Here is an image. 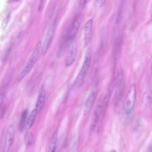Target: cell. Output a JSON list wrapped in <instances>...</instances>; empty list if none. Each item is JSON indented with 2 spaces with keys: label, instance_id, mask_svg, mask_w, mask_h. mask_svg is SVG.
<instances>
[{
  "label": "cell",
  "instance_id": "1",
  "mask_svg": "<svg viewBox=\"0 0 152 152\" xmlns=\"http://www.w3.org/2000/svg\"><path fill=\"white\" fill-rule=\"evenodd\" d=\"M82 20L81 15L77 16L63 37L59 49L58 53L63 54L68 45L74 39Z\"/></svg>",
  "mask_w": 152,
  "mask_h": 152
},
{
  "label": "cell",
  "instance_id": "2",
  "mask_svg": "<svg viewBox=\"0 0 152 152\" xmlns=\"http://www.w3.org/2000/svg\"><path fill=\"white\" fill-rule=\"evenodd\" d=\"M136 96V86L134 85H132L130 87L128 92L125 100L124 105L125 119L127 123L130 121L132 117Z\"/></svg>",
  "mask_w": 152,
  "mask_h": 152
},
{
  "label": "cell",
  "instance_id": "3",
  "mask_svg": "<svg viewBox=\"0 0 152 152\" xmlns=\"http://www.w3.org/2000/svg\"><path fill=\"white\" fill-rule=\"evenodd\" d=\"M91 56L90 50L88 49L86 53L85 59L82 66L74 83L73 88L75 91L80 88L84 83L90 65Z\"/></svg>",
  "mask_w": 152,
  "mask_h": 152
},
{
  "label": "cell",
  "instance_id": "4",
  "mask_svg": "<svg viewBox=\"0 0 152 152\" xmlns=\"http://www.w3.org/2000/svg\"><path fill=\"white\" fill-rule=\"evenodd\" d=\"M41 43L39 41L36 45L34 50L29 58L23 69L19 74L18 80H22L31 71L38 57L41 50Z\"/></svg>",
  "mask_w": 152,
  "mask_h": 152
},
{
  "label": "cell",
  "instance_id": "5",
  "mask_svg": "<svg viewBox=\"0 0 152 152\" xmlns=\"http://www.w3.org/2000/svg\"><path fill=\"white\" fill-rule=\"evenodd\" d=\"M69 46L65 61V65L66 67L71 65L74 62L77 55V45L74 39Z\"/></svg>",
  "mask_w": 152,
  "mask_h": 152
},
{
  "label": "cell",
  "instance_id": "6",
  "mask_svg": "<svg viewBox=\"0 0 152 152\" xmlns=\"http://www.w3.org/2000/svg\"><path fill=\"white\" fill-rule=\"evenodd\" d=\"M125 83L124 76L122 71L120 72L118 75L117 88L116 94L115 105L117 106L123 95Z\"/></svg>",
  "mask_w": 152,
  "mask_h": 152
},
{
  "label": "cell",
  "instance_id": "7",
  "mask_svg": "<svg viewBox=\"0 0 152 152\" xmlns=\"http://www.w3.org/2000/svg\"><path fill=\"white\" fill-rule=\"evenodd\" d=\"M98 88V84L96 83L86 102L83 112L85 116L88 114L95 102L97 93Z\"/></svg>",
  "mask_w": 152,
  "mask_h": 152
},
{
  "label": "cell",
  "instance_id": "8",
  "mask_svg": "<svg viewBox=\"0 0 152 152\" xmlns=\"http://www.w3.org/2000/svg\"><path fill=\"white\" fill-rule=\"evenodd\" d=\"M15 128L12 125L8 127L6 132L3 151L8 152L12 145L15 133Z\"/></svg>",
  "mask_w": 152,
  "mask_h": 152
},
{
  "label": "cell",
  "instance_id": "9",
  "mask_svg": "<svg viewBox=\"0 0 152 152\" xmlns=\"http://www.w3.org/2000/svg\"><path fill=\"white\" fill-rule=\"evenodd\" d=\"M56 18L53 21L47 34L42 48L41 55H45L48 49L52 39L56 22Z\"/></svg>",
  "mask_w": 152,
  "mask_h": 152
},
{
  "label": "cell",
  "instance_id": "10",
  "mask_svg": "<svg viewBox=\"0 0 152 152\" xmlns=\"http://www.w3.org/2000/svg\"><path fill=\"white\" fill-rule=\"evenodd\" d=\"M102 104L99 102L97 106L95 111L94 119L90 125L89 130V135H91L94 132L95 129L101 117L102 111Z\"/></svg>",
  "mask_w": 152,
  "mask_h": 152
},
{
  "label": "cell",
  "instance_id": "11",
  "mask_svg": "<svg viewBox=\"0 0 152 152\" xmlns=\"http://www.w3.org/2000/svg\"><path fill=\"white\" fill-rule=\"evenodd\" d=\"M45 99V93L44 87L42 86L40 88L36 105V110L39 113L43 108Z\"/></svg>",
  "mask_w": 152,
  "mask_h": 152
},
{
  "label": "cell",
  "instance_id": "12",
  "mask_svg": "<svg viewBox=\"0 0 152 152\" xmlns=\"http://www.w3.org/2000/svg\"><path fill=\"white\" fill-rule=\"evenodd\" d=\"M92 20L90 19L85 24L84 26V40L85 44L89 42L91 36Z\"/></svg>",
  "mask_w": 152,
  "mask_h": 152
},
{
  "label": "cell",
  "instance_id": "13",
  "mask_svg": "<svg viewBox=\"0 0 152 152\" xmlns=\"http://www.w3.org/2000/svg\"><path fill=\"white\" fill-rule=\"evenodd\" d=\"M28 111L25 109L22 112L20 122L19 124V129L21 132H23L25 127L26 124V119Z\"/></svg>",
  "mask_w": 152,
  "mask_h": 152
},
{
  "label": "cell",
  "instance_id": "14",
  "mask_svg": "<svg viewBox=\"0 0 152 152\" xmlns=\"http://www.w3.org/2000/svg\"><path fill=\"white\" fill-rule=\"evenodd\" d=\"M58 140V132L55 131L51 137L48 146V151L54 152L56 150Z\"/></svg>",
  "mask_w": 152,
  "mask_h": 152
},
{
  "label": "cell",
  "instance_id": "15",
  "mask_svg": "<svg viewBox=\"0 0 152 152\" xmlns=\"http://www.w3.org/2000/svg\"><path fill=\"white\" fill-rule=\"evenodd\" d=\"M37 113L36 109H34L31 113L26 123V127L27 129L31 128L33 125Z\"/></svg>",
  "mask_w": 152,
  "mask_h": 152
},
{
  "label": "cell",
  "instance_id": "16",
  "mask_svg": "<svg viewBox=\"0 0 152 152\" xmlns=\"http://www.w3.org/2000/svg\"><path fill=\"white\" fill-rule=\"evenodd\" d=\"M125 0H121L119 11L116 18V23L119 24L121 20L124 12Z\"/></svg>",
  "mask_w": 152,
  "mask_h": 152
},
{
  "label": "cell",
  "instance_id": "17",
  "mask_svg": "<svg viewBox=\"0 0 152 152\" xmlns=\"http://www.w3.org/2000/svg\"><path fill=\"white\" fill-rule=\"evenodd\" d=\"M33 135L31 132H27L25 135L24 142L26 145L30 146L33 143Z\"/></svg>",
  "mask_w": 152,
  "mask_h": 152
},
{
  "label": "cell",
  "instance_id": "18",
  "mask_svg": "<svg viewBox=\"0 0 152 152\" xmlns=\"http://www.w3.org/2000/svg\"><path fill=\"white\" fill-rule=\"evenodd\" d=\"M98 64V61L96 60L94 62L91 70L90 78L91 79H93L96 75L97 70Z\"/></svg>",
  "mask_w": 152,
  "mask_h": 152
},
{
  "label": "cell",
  "instance_id": "19",
  "mask_svg": "<svg viewBox=\"0 0 152 152\" xmlns=\"http://www.w3.org/2000/svg\"><path fill=\"white\" fill-rule=\"evenodd\" d=\"M151 99V97L147 93H145L143 95L142 101L145 104H147L150 102Z\"/></svg>",
  "mask_w": 152,
  "mask_h": 152
},
{
  "label": "cell",
  "instance_id": "20",
  "mask_svg": "<svg viewBox=\"0 0 152 152\" xmlns=\"http://www.w3.org/2000/svg\"><path fill=\"white\" fill-rule=\"evenodd\" d=\"M10 18V14H8L2 22L1 26V28L2 29H4L7 26L9 22Z\"/></svg>",
  "mask_w": 152,
  "mask_h": 152
},
{
  "label": "cell",
  "instance_id": "21",
  "mask_svg": "<svg viewBox=\"0 0 152 152\" xmlns=\"http://www.w3.org/2000/svg\"><path fill=\"white\" fill-rule=\"evenodd\" d=\"M12 45H11L8 48L4 58V61L6 60L9 57L12 51Z\"/></svg>",
  "mask_w": 152,
  "mask_h": 152
},
{
  "label": "cell",
  "instance_id": "22",
  "mask_svg": "<svg viewBox=\"0 0 152 152\" xmlns=\"http://www.w3.org/2000/svg\"><path fill=\"white\" fill-rule=\"evenodd\" d=\"M106 0H96L97 5L99 7H101L104 5Z\"/></svg>",
  "mask_w": 152,
  "mask_h": 152
},
{
  "label": "cell",
  "instance_id": "23",
  "mask_svg": "<svg viewBox=\"0 0 152 152\" xmlns=\"http://www.w3.org/2000/svg\"><path fill=\"white\" fill-rule=\"evenodd\" d=\"M4 97V94H0V108L3 102Z\"/></svg>",
  "mask_w": 152,
  "mask_h": 152
},
{
  "label": "cell",
  "instance_id": "24",
  "mask_svg": "<svg viewBox=\"0 0 152 152\" xmlns=\"http://www.w3.org/2000/svg\"><path fill=\"white\" fill-rule=\"evenodd\" d=\"M86 0H80V5L82 7L84 6L85 4H86Z\"/></svg>",
  "mask_w": 152,
  "mask_h": 152
},
{
  "label": "cell",
  "instance_id": "25",
  "mask_svg": "<svg viewBox=\"0 0 152 152\" xmlns=\"http://www.w3.org/2000/svg\"><path fill=\"white\" fill-rule=\"evenodd\" d=\"M43 3V0H41L40 3V4L39 7V10H41L42 9V5Z\"/></svg>",
  "mask_w": 152,
  "mask_h": 152
},
{
  "label": "cell",
  "instance_id": "26",
  "mask_svg": "<svg viewBox=\"0 0 152 152\" xmlns=\"http://www.w3.org/2000/svg\"><path fill=\"white\" fill-rule=\"evenodd\" d=\"M20 0H11V1L13 2H17L19 1Z\"/></svg>",
  "mask_w": 152,
  "mask_h": 152
}]
</instances>
